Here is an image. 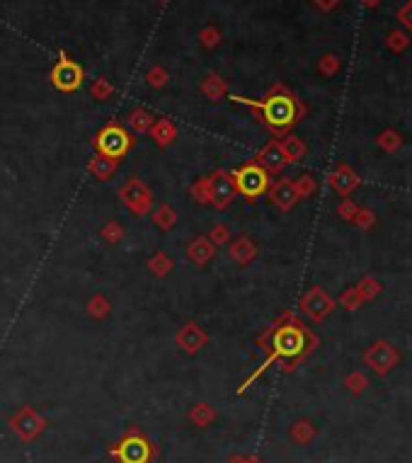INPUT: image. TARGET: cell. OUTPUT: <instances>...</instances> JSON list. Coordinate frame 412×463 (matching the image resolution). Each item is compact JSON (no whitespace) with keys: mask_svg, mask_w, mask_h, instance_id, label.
Masks as SVG:
<instances>
[{"mask_svg":"<svg viewBox=\"0 0 412 463\" xmlns=\"http://www.w3.org/2000/svg\"><path fill=\"white\" fill-rule=\"evenodd\" d=\"M315 344H318V337L310 333L306 325L298 323L291 313H287L277 323V328L272 330V354H269V359L259 366V369L245 381V384H243V390H245L247 386H250L269 364H274V361H279V359H287L289 361L287 371H291V366L296 364L298 359L306 357L310 349H315Z\"/></svg>","mask_w":412,"mask_h":463,"instance_id":"6da1fadb","label":"cell"},{"mask_svg":"<svg viewBox=\"0 0 412 463\" xmlns=\"http://www.w3.org/2000/svg\"><path fill=\"white\" fill-rule=\"evenodd\" d=\"M233 100L257 109L259 114H262V121L272 129V134H277V136H287L289 129L306 114V107L301 105V100L293 93H289L287 88H282V85H274L262 103H252V100L238 98V95H233Z\"/></svg>","mask_w":412,"mask_h":463,"instance_id":"7a4b0ae2","label":"cell"},{"mask_svg":"<svg viewBox=\"0 0 412 463\" xmlns=\"http://www.w3.org/2000/svg\"><path fill=\"white\" fill-rule=\"evenodd\" d=\"M233 180H236V190L245 195L247 199H257L259 195L269 190V172L255 160L245 162L241 170L233 172Z\"/></svg>","mask_w":412,"mask_h":463,"instance_id":"3957f363","label":"cell"},{"mask_svg":"<svg viewBox=\"0 0 412 463\" xmlns=\"http://www.w3.org/2000/svg\"><path fill=\"white\" fill-rule=\"evenodd\" d=\"M364 361L369 369H374L379 376H386L398 366L400 352L395 349V344H390L388 340H376L369 344V349L364 352Z\"/></svg>","mask_w":412,"mask_h":463,"instance_id":"277c9868","label":"cell"},{"mask_svg":"<svg viewBox=\"0 0 412 463\" xmlns=\"http://www.w3.org/2000/svg\"><path fill=\"white\" fill-rule=\"evenodd\" d=\"M98 151L102 155H107V158H114V160H119L121 155L129 151V146H131V136L126 134V129L124 126H119V124H109V126H105L102 131L98 134Z\"/></svg>","mask_w":412,"mask_h":463,"instance_id":"5b68a950","label":"cell"},{"mask_svg":"<svg viewBox=\"0 0 412 463\" xmlns=\"http://www.w3.org/2000/svg\"><path fill=\"white\" fill-rule=\"evenodd\" d=\"M298 306H301L303 315H308L313 323H323V320L335 310V301L323 287H310L301 296V303H298Z\"/></svg>","mask_w":412,"mask_h":463,"instance_id":"8992f818","label":"cell"},{"mask_svg":"<svg viewBox=\"0 0 412 463\" xmlns=\"http://www.w3.org/2000/svg\"><path fill=\"white\" fill-rule=\"evenodd\" d=\"M44 427H47L44 417H39L37 410L29 408V405L20 408L13 417H10V430H13L22 441H34L44 432Z\"/></svg>","mask_w":412,"mask_h":463,"instance_id":"52a82bcc","label":"cell"},{"mask_svg":"<svg viewBox=\"0 0 412 463\" xmlns=\"http://www.w3.org/2000/svg\"><path fill=\"white\" fill-rule=\"evenodd\" d=\"M119 199L124 202L126 206L134 213L144 216V213L151 211V204H153V197H151V190L139 180V177H129V180L121 185L119 190Z\"/></svg>","mask_w":412,"mask_h":463,"instance_id":"ba28073f","label":"cell"},{"mask_svg":"<svg viewBox=\"0 0 412 463\" xmlns=\"http://www.w3.org/2000/svg\"><path fill=\"white\" fill-rule=\"evenodd\" d=\"M206 185H208V195H211V204H216L218 208L228 206L238 195L236 180H233V175L226 170L211 172V175L206 177Z\"/></svg>","mask_w":412,"mask_h":463,"instance_id":"9c48e42d","label":"cell"},{"mask_svg":"<svg viewBox=\"0 0 412 463\" xmlns=\"http://www.w3.org/2000/svg\"><path fill=\"white\" fill-rule=\"evenodd\" d=\"M52 83L59 90H63V93H73V90H78L80 83H83V68L63 56V59H61L59 63L54 66Z\"/></svg>","mask_w":412,"mask_h":463,"instance_id":"30bf717a","label":"cell"},{"mask_svg":"<svg viewBox=\"0 0 412 463\" xmlns=\"http://www.w3.org/2000/svg\"><path fill=\"white\" fill-rule=\"evenodd\" d=\"M328 185L333 187V190L344 199V197H349L361 185V177L357 175V170H354L352 165H347V162H339V165H335V170L330 172Z\"/></svg>","mask_w":412,"mask_h":463,"instance_id":"8fae6325","label":"cell"},{"mask_svg":"<svg viewBox=\"0 0 412 463\" xmlns=\"http://www.w3.org/2000/svg\"><path fill=\"white\" fill-rule=\"evenodd\" d=\"M267 195H269V202L277 208H282V211H291L298 202L296 185H293V180H289V177H282V180H277L274 185H269Z\"/></svg>","mask_w":412,"mask_h":463,"instance_id":"7c38bea8","label":"cell"},{"mask_svg":"<svg viewBox=\"0 0 412 463\" xmlns=\"http://www.w3.org/2000/svg\"><path fill=\"white\" fill-rule=\"evenodd\" d=\"M116 454H119V459L124 463H146L151 456V449H148V441L141 434H129L119 444Z\"/></svg>","mask_w":412,"mask_h":463,"instance_id":"4fadbf2b","label":"cell"},{"mask_svg":"<svg viewBox=\"0 0 412 463\" xmlns=\"http://www.w3.org/2000/svg\"><path fill=\"white\" fill-rule=\"evenodd\" d=\"M175 340H177V344H180V347L185 349L187 354H194V352H199V349L206 344V333L197 323H187L185 328L177 333Z\"/></svg>","mask_w":412,"mask_h":463,"instance_id":"5bb4252c","label":"cell"},{"mask_svg":"<svg viewBox=\"0 0 412 463\" xmlns=\"http://www.w3.org/2000/svg\"><path fill=\"white\" fill-rule=\"evenodd\" d=\"M255 162L257 165H262L267 172H282L284 165H287V158H284V153H282L279 141H269V144L257 153Z\"/></svg>","mask_w":412,"mask_h":463,"instance_id":"9a60e30c","label":"cell"},{"mask_svg":"<svg viewBox=\"0 0 412 463\" xmlns=\"http://www.w3.org/2000/svg\"><path fill=\"white\" fill-rule=\"evenodd\" d=\"M231 259L233 262H238V264H250L252 259L257 257V245L255 243L250 241L247 236H243V238H238L236 243H231Z\"/></svg>","mask_w":412,"mask_h":463,"instance_id":"2e32d148","label":"cell"},{"mask_svg":"<svg viewBox=\"0 0 412 463\" xmlns=\"http://www.w3.org/2000/svg\"><path fill=\"white\" fill-rule=\"evenodd\" d=\"M279 146H282V153H284V158H287V165H289V162L303 160L306 153H308V146L303 144L298 136H291V134L284 136V139L279 141Z\"/></svg>","mask_w":412,"mask_h":463,"instance_id":"e0dca14e","label":"cell"},{"mask_svg":"<svg viewBox=\"0 0 412 463\" xmlns=\"http://www.w3.org/2000/svg\"><path fill=\"white\" fill-rule=\"evenodd\" d=\"M213 252H216V245H213L211 241L197 238V241H192L190 248H187V259L194 264H206L208 259L213 257Z\"/></svg>","mask_w":412,"mask_h":463,"instance_id":"ac0fdd59","label":"cell"},{"mask_svg":"<svg viewBox=\"0 0 412 463\" xmlns=\"http://www.w3.org/2000/svg\"><path fill=\"white\" fill-rule=\"evenodd\" d=\"M90 172H93L98 180H109L112 175H114V170H116V160L114 158H107V155H102V153H98L90 160Z\"/></svg>","mask_w":412,"mask_h":463,"instance_id":"d6986e66","label":"cell"},{"mask_svg":"<svg viewBox=\"0 0 412 463\" xmlns=\"http://www.w3.org/2000/svg\"><path fill=\"white\" fill-rule=\"evenodd\" d=\"M376 144H379V149L383 151V153H395V151L403 149V136L395 129H386L376 136Z\"/></svg>","mask_w":412,"mask_h":463,"instance_id":"ffe728a7","label":"cell"},{"mask_svg":"<svg viewBox=\"0 0 412 463\" xmlns=\"http://www.w3.org/2000/svg\"><path fill=\"white\" fill-rule=\"evenodd\" d=\"M151 136H153V141H155L158 146H167L177 136V131H175V126H172L167 119H160L158 124L151 126Z\"/></svg>","mask_w":412,"mask_h":463,"instance_id":"44dd1931","label":"cell"},{"mask_svg":"<svg viewBox=\"0 0 412 463\" xmlns=\"http://www.w3.org/2000/svg\"><path fill=\"white\" fill-rule=\"evenodd\" d=\"M354 287L359 289V294L364 296V301H374V298L383 291V284H381L376 277H364L361 282L354 284Z\"/></svg>","mask_w":412,"mask_h":463,"instance_id":"7402d4cb","label":"cell"},{"mask_svg":"<svg viewBox=\"0 0 412 463\" xmlns=\"http://www.w3.org/2000/svg\"><path fill=\"white\" fill-rule=\"evenodd\" d=\"M153 223H155L158 228H162V231H170V228L177 223V213L172 211V206L162 204V206H158V208H155V213H153Z\"/></svg>","mask_w":412,"mask_h":463,"instance_id":"603a6c76","label":"cell"},{"mask_svg":"<svg viewBox=\"0 0 412 463\" xmlns=\"http://www.w3.org/2000/svg\"><path fill=\"white\" fill-rule=\"evenodd\" d=\"M315 437V427L310 425L308 420H301V422H296V425L291 427V439L296 441V444H303L306 446L310 439Z\"/></svg>","mask_w":412,"mask_h":463,"instance_id":"cb8c5ba5","label":"cell"},{"mask_svg":"<svg viewBox=\"0 0 412 463\" xmlns=\"http://www.w3.org/2000/svg\"><path fill=\"white\" fill-rule=\"evenodd\" d=\"M129 124L134 131L144 134V131H151V126H153V116H151V112H146V109H134L129 116Z\"/></svg>","mask_w":412,"mask_h":463,"instance_id":"d4e9b609","label":"cell"},{"mask_svg":"<svg viewBox=\"0 0 412 463\" xmlns=\"http://www.w3.org/2000/svg\"><path fill=\"white\" fill-rule=\"evenodd\" d=\"M190 420L194 422L197 427H206L208 422L216 420V412L208 408L206 403H199V405H194V408L190 410Z\"/></svg>","mask_w":412,"mask_h":463,"instance_id":"484cf974","label":"cell"},{"mask_svg":"<svg viewBox=\"0 0 412 463\" xmlns=\"http://www.w3.org/2000/svg\"><path fill=\"white\" fill-rule=\"evenodd\" d=\"M386 47L393 54H403L405 49L410 47V37L405 32H400V29H393V32H388V37H386Z\"/></svg>","mask_w":412,"mask_h":463,"instance_id":"4316f807","label":"cell"},{"mask_svg":"<svg viewBox=\"0 0 412 463\" xmlns=\"http://www.w3.org/2000/svg\"><path fill=\"white\" fill-rule=\"evenodd\" d=\"M293 185H296L298 199H308V197H313L315 190H318V182H315L313 175H301L298 180H293Z\"/></svg>","mask_w":412,"mask_h":463,"instance_id":"83f0119b","label":"cell"},{"mask_svg":"<svg viewBox=\"0 0 412 463\" xmlns=\"http://www.w3.org/2000/svg\"><path fill=\"white\" fill-rule=\"evenodd\" d=\"M148 267H151V272H153L155 277H165V274L170 272L172 262H170V257H167L165 252H155V255L148 259Z\"/></svg>","mask_w":412,"mask_h":463,"instance_id":"f1b7e54d","label":"cell"},{"mask_svg":"<svg viewBox=\"0 0 412 463\" xmlns=\"http://www.w3.org/2000/svg\"><path fill=\"white\" fill-rule=\"evenodd\" d=\"M339 303H342V306L347 308V310H359L361 303H366V301H364V296L359 294L357 287H349L347 291H342V296H339Z\"/></svg>","mask_w":412,"mask_h":463,"instance_id":"f546056e","label":"cell"},{"mask_svg":"<svg viewBox=\"0 0 412 463\" xmlns=\"http://www.w3.org/2000/svg\"><path fill=\"white\" fill-rule=\"evenodd\" d=\"M352 223L357 228H361V231H371V228L376 226V213L371 211V208H366V206H359V211H357V216H354Z\"/></svg>","mask_w":412,"mask_h":463,"instance_id":"4dcf8cb0","label":"cell"},{"mask_svg":"<svg viewBox=\"0 0 412 463\" xmlns=\"http://www.w3.org/2000/svg\"><path fill=\"white\" fill-rule=\"evenodd\" d=\"M344 386H347L354 395H359V393H364V388L369 386V379H366L361 371H352V374H347V379H344Z\"/></svg>","mask_w":412,"mask_h":463,"instance_id":"1f68e13d","label":"cell"},{"mask_svg":"<svg viewBox=\"0 0 412 463\" xmlns=\"http://www.w3.org/2000/svg\"><path fill=\"white\" fill-rule=\"evenodd\" d=\"M100 236H102L107 243H119V241H121V236H124V228H121V223L109 221V223H105V226H102Z\"/></svg>","mask_w":412,"mask_h":463,"instance_id":"d6a6232c","label":"cell"},{"mask_svg":"<svg viewBox=\"0 0 412 463\" xmlns=\"http://www.w3.org/2000/svg\"><path fill=\"white\" fill-rule=\"evenodd\" d=\"M88 310L93 318H107L109 313V301L105 296H93V301L88 303Z\"/></svg>","mask_w":412,"mask_h":463,"instance_id":"836d02e7","label":"cell"},{"mask_svg":"<svg viewBox=\"0 0 412 463\" xmlns=\"http://www.w3.org/2000/svg\"><path fill=\"white\" fill-rule=\"evenodd\" d=\"M357 211H359V204H354V202L349 199V197H344V199L339 202V206H337L339 218H342V221H349V223L354 221V216H357Z\"/></svg>","mask_w":412,"mask_h":463,"instance_id":"e575fe53","label":"cell"},{"mask_svg":"<svg viewBox=\"0 0 412 463\" xmlns=\"http://www.w3.org/2000/svg\"><path fill=\"white\" fill-rule=\"evenodd\" d=\"M208 241L213 243V245H223V243L231 241V228L226 226V223H218V226L211 228V236H208Z\"/></svg>","mask_w":412,"mask_h":463,"instance_id":"d590c367","label":"cell"},{"mask_svg":"<svg viewBox=\"0 0 412 463\" xmlns=\"http://www.w3.org/2000/svg\"><path fill=\"white\" fill-rule=\"evenodd\" d=\"M192 197H194V202H199V204H211V195H208L206 177L197 182V185H192Z\"/></svg>","mask_w":412,"mask_h":463,"instance_id":"8d00e7d4","label":"cell"},{"mask_svg":"<svg viewBox=\"0 0 412 463\" xmlns=\"http://www.w3.org/2000/svg\"><path fill=\"white\" fill-rule=\"evenodd\" d=\"M318 68H320V73L323 75H335L337 73V68H339V59L335 54H325L323 61L318 63Z\"/></svg>","mask_w":412,"mask_h":463,"instance_id":"74e56055","label":"cell"},{"mask_svg":"<svg viewBox=\"0 0 412 463\" xmlns=\"http://www.w3.org/2000/svg\"><path fill=\"white\" fill-rule=\"evenodd\" d=\"M398 20L403 22L405 29H412V0H408V3L398 10Z\"/></svg>","mask_w":412,"mask_h":463,"instance_id":"f35d334b","label":"cell"},{"mask_svg":"<svg viewBox=\"0 0 412 463\" xmlns=\"http://www.w3.org/2000/svg\"><path fill=\"white\" fill-rule=\"evenodd\" d=\"M93 93L98 100H107V95H109V85L102 83V80H98V83L93 85Z\"/></svg>","mask_w":412,"mask_h":463,"instance_id":"ab89813d","label":"cell"},{"mask_svg":"<svg viewBox=\"0 0 412 463\" xmlns=\"http://www.w3.org/2000/svg\"><path fill=\"white\" fill-rule=\"evenodd\" d=\"M315 5H318L320 10H325V13H330V10H335L337 8L339 3H342V0H313Z\"/></svg>","mask_w":412,"mask_h":463,"instance_id":"60d3db41","label":"cell"},{"mask_svg":"<svg viewBox=\"0 0 412 463\" xmlns=\"http://www.w3.org/2000/svg\"><path fill=\"white\" fill-rule=\"evenodd\" d=\"M148 83L151 85H162V83H165V73H162V70H151V73H148Z\"/></svg>","mask_w":412,"mask_h":463,"instance_id":"b9f144b4","label":"cell"},{"mask_svg":"<svg viewBox=\"0 0 412 463\" xmlns=\"http://www.w3.org/2000/svg\"><path fill=\"white\" fill-rule=\"evenodd\" d=\"M361 3H364V5H366V8H376V5H379V3H381V0H361Z\"/></svg>","mask_w":412,"mask_h":463,"instance_id":"7bdbcfd3","label":"cell"}]
</instances>
